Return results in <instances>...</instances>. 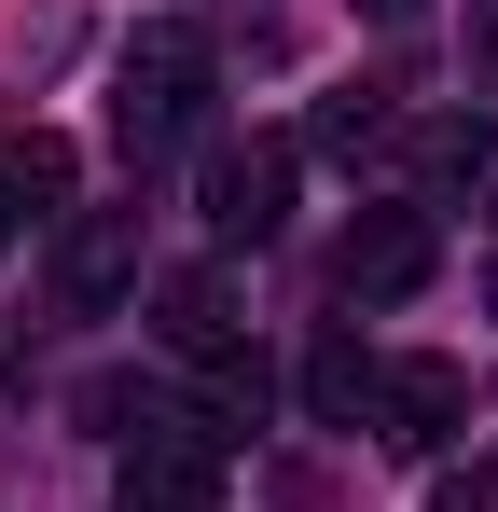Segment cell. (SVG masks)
Segmentation results:
<instances>
[{
  "label": "cell",
  "instance_id": "13",
  "mask_svg": "<svg viewBox=\"0 0 498 512\" xmlns=\"http://www.w3.org/2000/svg\"><path fill=\"white\" fill-rule=\"evenodd\" d=\"M374 14H415V0H374Z\"/></svg>",
  "mask_w": 498,
  "mask_h": 512
},
{
  "label": "cell",
  "instance_id": "8",
  "mask_svg": "<svg viewBox=\"0 0 498 512\" xmlns=\"http://www.w3.org/2000/svg\"><path fill=\"white\" fill-rule=\"evenodd\" d=\"M125 277H139V208H97V222L70 236V305L97 319V305H111Z\"/></svg>",
  "mask_w": 498,
  "mask_h": 512
},
{
  "label": "cell",
  "instance_id": "3",
  "mask_svg": "<svg viewBox=\"0 0 498 512\" xmlns=\"http://www.w3.org/2000/svg\"><path fill=\"white\" fill-rule=\"evenodd\" d=\"M374 443H402V457H443L457 429H471V374L457 360H374Z\"/></svg>",
  "mask_w": 498,
  "mask_h": 512
},
{
  "label": "cell",
  "instance_id": "12",
  "mask_svg": "<svg viewBox=\"0 0 498 512\" xmlns=\"http://www.w3.org/2000/svg\"><path fill=\"white\" fill-rule=\"evenodd\" d=\"M0 236H14V194H0Z\"/></svg>",
  "mask_w": 498,
  "mask_h": 512
},
{
  "label": "cell",
  "instance_id": "10",
  "mask_svg": "<svg viewBox=\"0 0 498 512\" xmlns=\"http://www.w3.org/2000/svg\"><path fill=\"white\" fill-rule=\"evenodd\" d=\"M305 402H319V416H374V360H360V346H319V360H305Z\"/></svg>",
  "mask_w": 498,
  "mask_h": 512
},
{
  "label": "cell",
  "instance_id": "2",
  "mask_svg": "<svg viewBox=\"0 0 498 512\" xmlns=\"http://www.w3.org/2000/svg\"><path fill=\"white\" fill-rule=\"evenodd\" d=\"M111 512H222V429L208 416H139L125 429V499Z\"/></svg>",
  "mask_w": 498,
  "mask_h": 512
},
{
  "label": "cell",
  "instance_id": "4",
  "mask_svg": "<svg viewBox=\"0 0 498 512\" xmlns=\"http://www.w3.org/2000/svg\"><path fill=\"white\" fill-rule=\"evenodd\" d=\"M291 222V139H236V153H208V236L222 250H263Z\"/></svg>",
  "mask_w": 498,
  "mask_h": 512
},
{
  "label": "cell",
  "instance_id": "9",
  "mask_svg": "<svg viewBox=\"0 0 498 512\" xmlns=\"http://www.w3.org/2000/svg\"><path fill=\"white\" fill-rule=\"evenodd\" d=\"M0 194H14V208H56V194H70V139H42V125L0 139Z\"/></svg>",
  "mask_w": 498,
  "mask_h": 512
},
{
  "label": "cell",
  "instance_id": "5",
  "mask_svg": "<svg viewBox=\"0 0 498 512\" xmlns=\"http://www.w3.org/2000/svg\"><path fill=\"white\" fill-rule=\"evenodd\" d=\"M415 277H429V208H360L346 250H332V291L346 305H402Z\"/></svg>",
  "mask_w": 498,
  "mask_h": 512
},
{
  "label": "cell",
  "instance_id": "7",
  "mask_svg": "<svg viewBox=\"0 0 498 512\" xmlns=\"http://www.w3.org/2000/svg\"><path fill=\"white\" fill-rule=\"evenodd\" d=\"M180 360H236V277H166V319H153Z\"/></svg>",
  "mask_w": 498,
  "mask_h": 512
},
{
  "label": "cell",
  "instance_id": "6",
  "mask_svg": "<svg viewBox=\"0 0 498 512\" xmlns=\"http://www.w3.org/2000/svg\"><path fill=\"white\" fill-rule=\"evenodd\" d=\"M415 180H429V194H498V111H443V125H415Z\"/></svg>",
  "mask_w": 498,
  "mask_h": 512
},
{
  "label": "cell",
  "instance_id": "1",
  "mask_svg": "<svg viewBox=\"0 0 498 512\" xmlns=\"http://www.w3.org/2000/svg\"><path fill=\"white\" fill-rule=\"evenodd\" d=\"M208 84H222V56H208L194 28H153V42H125V70H111V139H125V167L180 153V139L208 125Z\"/></svg>",
  "mask_w": 498,
  "mask_h": 512
},
{
  "label": "cell",
  "instance_id": "11",
  "mask_svg": "<svg viewBox=\"0 0 498 512\" xmlns=\"http://www.w3.org/2000/svg\"><path fill=\"white\" fill-rule=\"evenodd\" d=\"M471 84L498 97V0H471Z\"/></svg>",
  "mask_w": 498,
  "mask_h": 512
}]
</instances>
